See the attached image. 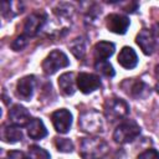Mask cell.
<instances>
[{
	"instance_id": "2",
	"label": "cell",
	"mask_w": 159,
	"mask_h": 159,
	"mask_svg": "<svg viewBox=\"0 0 159 159\" xmlns=\"http://www.w3.org/2000/svg\"><path fill=\"white\" fill-rule=\"evenodd\" d=\"M139 134H140V127L134 120H125L116 128L113 133V139L119 144H124L133 142Z\"/></svg>"
},
{
	"instance_id": "9",
	"label": "cell",
	"mask_w": 159,
	"mask_h": 159,
	"mask_svg": "<svg viewBox=\"0 0 159 159\" xmlns=\"http://www.w3.org/2000/svg\"><path fill=\"white\" fill-rule=\"evenodd\" d=\"M9 118L10 120L12 122L14 125H17V127H27V124L30 123L31 120V117H30V112L20 106V104H15L10 108V112H9Z\"/></svg>"
},
{
	"instance_id": "12",
	"label": "cell",
	"mask_w": 159,
	"mask_h": 159,
	"mask_svg": "<svg viewBox=\"0 0 159 159\" xmlns=\"http://www.w3.org/2000/svg\"><path fill=\"white\" fill-rule=\"evenodd\" d=\"M35 88V77L34 76H25L16 83V93L24 101H30L34 94Z\"/></svg>"
},
{
	"instance_id": "13",
	"label": "cell",
	"mask_w": 159,
	"mask_h": 159,
	"mask_svg": "<svg viewBox=\"0 0 159 159\" xmlns=\"http://www.w3.org/2000/svg\"><path fill=\"white\" fill-rule=\"evenodd\" d=\"M137 43L138 46L142 48V51L145 55H152L155 50V40H154V35L153 31L150 30H142L138 35H137Z\"/></svg>"
},
{
	"instance_id": "5",
	"label": "cell",
	"mask_w": 159,
	"mask_h": 159,
	"mask_svg": "<svg viewBox=\"0 0 159 159\" xmlns=\"http://www.w3.org/2000/svg\"><path fill=\"white\" fill-rule=\"evenodd\" d=\"M78 124L82 128V130L88 133H97L103 130L102 117L96 111H88L83 113L78 119Z\"/></svg>"
},
{
	"instance_id": "15",
	"label": "cell",
	"mask_w": 159,
	"mask_h": 159,
	"mask_svg": "<svg viewBox=\"0 0 159 159\" xmlns=\"http://www.w3.org/2000/svg\"><path fill=\"white\" fill-rule=\"evenodd\" d=\"M114 43L108 41H99L94 46V57L97 61H106L114 53Z\"/></svg>"
},
{
	"instance_id": "4",
	"label": "cell",
	"mask_w": 159,
	"mask_h": 159,
	"mask_svg": "<svg viewBox=\"0 0 159 159\" xmlns=\"http://www.w3.org/2000/svg\"><path fill=\"white\" fill-rule=\"evenodd\" d=\"M129 113V106L124 99L120 98H108L104 103L106 118L111 122L124 118Z\"/></svg>"
},
{
	"instance_id": "22",
	"label": "cell",
	"mask_w": 159,
	"mask_h": 159,
	"mask_svg": "<svg viewBox=\"0 0 159 159\" xmlns=\"http://www.w3.org/2000/svg\"><path fill=\"white\" fill-rule=\"evenodd\" d=\"M71 51L72 53L77 57V58H81L84 52H86V46H84V41L83 39H76L72 43H71Z\"/></svg>"
},
{
	"instance_id": "14",
	"label": "cell",
	"mask_w": 159,
	"mask_h": 159,
	"mask_svg": "<svg viewBox=\"0 0 159 159\" xmlns=\"http://www.w3.org/2000/svg\"><path fill=\"white\" fill-rule=\"evenodd\" d=\"M118 63L127 70L134 68L138 63V56H137L135 51L132 47L124 46L118 55Z\"/></svg>"
},
{
	"instance_id": "1",
	"label": "cell",
	"mask_w": 159,
	"mask_h": 159,
	"mask_svg": "<svg viewBox=\"0 0 159 159\" xmlns=\"http://www.w3.org/2000/svg\"><path fill=\"white\" fill-rule=\"evenodd\" d=\"M107 153L108 145L101 138H84L81 142L80 154L83 159H102Z\"/></svg>"
},
{
	"instance_id": "17",
	"label": "cell",
	"mask_w": 159,
	"mask_h": 159,
	"mask_svg": "<svg viewBox=\"0 0 159 159\" xmlns=\"http://www.w3.org/2000/svg\"><path fill=\"white\" fill-rule=\"evenodd\" d=\"M58 86L63 94L72 96L75 93V81H73V73H63L58 78Z\"/></svg>"
},
{
	"instance_id": "8",
	"label": "cell",
	"mask_w": 159,
	"mask_h": 159,
	"mask_svg": "<svg viewBox=\"0 0 159 159\" xmlns=\"http://www.w3.org/2000/svg\"><path fill=\"white\" fill-rule=\"evenodd\" d=\"M106 24H107V27L111 32L123 35V34L127 32V30L129 27V19L124 15L111 14V15L107 16Z\"/></svg>"
},
{
	"instance_id": "26",
	"label": "cell",
	"mask_w": 159,
	"mask_h": 159,
	"mask_svg": "<svg viewBox=\"0 0 159 159\" xmlns=\"http://www.w3.org/2000/svg\"><path fill=\"white\" fill-rule=\"evenodd\" d=\"M155 91H157V93L159 94V81H158V83L155 84Z\"/></svg>"
},
{
	"instance_id": "23",
	"label": "cell",
	"mask_w": 159,
	"mask_h": 159,
	"mask_svg": "<svg viewBox=\"0 0 159 159\" xmlns=\"http://www.w3.org/2000/svg\"><path fill=\"white\" fill-rule=\"evenodd\" d=\"M27 42H29V36L21 35V36H19V37H16V39L14 40V42L11 43V48L15 50V51H20V50H22L24 47H26Z\"/></svg>"
},
{
	"instance_id": "24",
	"label": "cell",
	"mask_w": 159,
	"mask_h": 159,
	"mask_svg": "<svg viewBox=\"0 0 159 159\" xmlns=\"http://www.w3.org/2000/svg\"><path fill=\"white\" fill-rule=\"evenodd\" d=\"M138 159H159V152H157L155 149H148L139 154Z\"/></svg>"
},
{
	"instance_id": "18",
	"label": "cell",
	"mask_w": 159,
	"mask_h": 159,
	"mask_svg": "<svg viewBox=\"0 0 159 159\" xmlns=\"http://www.w3.org/2000/svg\"><path fill=\"white\" fill-rule=\"evenodd\" d=\"M2 137H4V140H6L9 143H16L22 139V132H21L20 127L12 124V125L5 127Z\"/></svg>"
},
{
	"instance_id": "3",
	"label": "cell",
	"mask_w": 159,
	"mask_h": 159,
	"mask_svg": "<svg viewBox=\"0 0 159 159\" xmlns=\"http://www.w3.org/2000/svg\"><path fill=\"white\" fill-rule=\"evenodd\" d=\"M70 65V60L67 55L60 50H53L48 53V56L42 62V70L46 75H53L60 68L67 67Z\"/></svg>"
},
{
	"instance_id": "11",
	"label": "cell",
	"mask_w": 159,
	"mask_h": 159,
	"mask_svg": "<svg viewBox=\"0 0 159 159\" xmlns=\"http://www.w3.org/2000/svg\"><path fill=\"white\" fill-rule=\"evenodd\" d=\"M124 84H128L125 89V92L134 97V98H145L147 96L150 94V89L149 87L143 82V81H139V80H127L123 82Z\"/></svg>"
},
{
	"instance_id": "7",
	"label": "cell",
	"mask_w": 159,
	"mask_h": 159,
	"mask_svg": "<svg viewBox=\"0 0 159 159\" xmlns=\"http://www.w3.org/2000/svg\"><path fill=\"white\" fill-rule=\"evenodd\" d=\"M77 86L80 88V91L82 93H91L96 89H98L101 87V80L98 76L93 75V73H86L82 72L78 75L77 77Z\"/></svg>"
},
{
	"instance_id": "25",
	"label": "cell",
	"mask_w": 159,
	"mask_h": 159,
	"mask_svg": "<svg viewBox=\"0 0 159 159\" xmlns=\"http://www.w3.org/2000/svg\"><path fill=\"white\" fill-rule=\"evenodd\" d=\"M153 32H154L157 36H159V22H157V24L154 25V27H153Z\"/></svg>"
},
{
	"instance_id": "16",
	"label": "cell",
	"mask_w": 159,
	"mask_h": 159,
	"mask_svg": "<svg viewBox=\"0 0 159 159\" xmlns=\"http://www.w3.org/2000/svg\"><path fill=\"white\" fill-rule=\"evenodd\" d=\"M27 134L32 139H41L47 135V129L41 119L32 118L27 124Z\"/></svg>"
},
{
	"instance_id": "21",
	"label": "cell",
	"mask_w": 159,
	"mask_h": 159,
	"mask_svg": "<svg viewBox=\"0 0 159 159\" xmlns=\"http://www.w3.org/2000/svg\"><path fill=\"white\" fill-rule=\"evenodd\" d=\"M55 145H56L57 150H60L62 153H71L73 150V143L67 138H56Z\"/></svg>"
},
{
	"instance_id": "6",
	"label": "cell",
	"mask_w": 159,
	"mask_h": 159,
	"mask_svg": "<svg viewBox=\"0 0 159 159\" xmlns=\"http://www.w3.org/2000/svg\"><path fill=\"white\" fill-rule=\"evenodd\" d=\"M51 120H52V124H53L56 132H58L61 134H65L71 128V124H72V114L70 113V111L62 108V109L55 111L51 114Z\"/></svg>"
},
{
	"instance_id": "20",
	"label": "cell",
	"mask_w": 159,
	"mask_h": 159,
	"mask_svg": "<svg viewBox=\"0 0 159 159\" xmlns=\"http://www.w3.org/2000/svg\"><path fill=\"white\" fill-rule=\"evenodd\" d=\"M94 68L106 77H113L116 75L113 66L107 61H97L94 63Z\"/></svg>"
},
{
	"instance_id": "10",
	"label": "cell",
	"mask_w": 159,
	"mask_h": 159,
	"mask_svg": "<svg viewBox=\"0 0 159 159\" xmlns=\"http://www.w3.org/2000/svg\"><path fill=\"white\" fill-rule=\"evenodd\" d=\"M46 21V15L42 14V12H35L32 15H30L25 22V26H24V35L26 36H35L40 29L43 26Z\"/></svg>"
},
{
	"instance_id": "19",
	"label": "cell",
	"mask_w": 159,
	"mask_h": 159,
	"mask_svg": "<svg viewBox=\"0 0 159 159\" xmlns=\"http://www.w3.org/2000/svg\"><path fill=\"white\" fill-rule=\"evenodd\" d=\"M27 158L29 159H50V153L41 147L37 145H31L27 152Z\"/></svg>"
}]
</instances>
